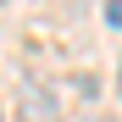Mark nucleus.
<instances>
[{
	"label": "nucleus",
	"mask_w": 122,
	"mask_h": 122,
	"mask_svg": "<svg viewBox=\"0 0 122 122\" xmlns=\"http://www.w3.org/2000/svg\"><path fill=\"white\" fill-rule=\"evenodd\" d=\"M17 111H22V122H61V106H56V94L45 83H22V100H17Z\"/></svg>",
	"instance_id": "f257e3e1"
},
{
	"label": "nucleus",
	"mask_w": 122,
	"mask_h": 122,
	"mask_svg": "<svg viewBox=\"0 0 122 122\" xmlns=\"http://www.w3.org/2000/svg\"><path fill=\"white\" fill-rule=\"evenodd\" d=\"M106 22H111V28H122V0H106Z\"/></svg>",
	"instance_id": "f03ea898"
},
{
	"label": "nucleus",
	"mask_w": 122,
	"mask_h": 122,
	"mask_svg": "<svg viewBox=\"0 0 122 122\" xmlns=\"http://www.w3.org/2000/svg\"><path fill=\"white\" fill-rule=\"evenodd\" d=\"M117 89H122V61H117Z\"/></svg>",
	"instance_id": "7ed1b4c3"
}]
</instances>
